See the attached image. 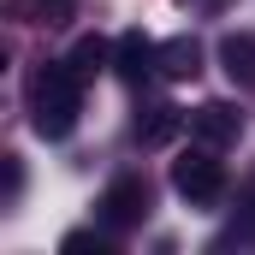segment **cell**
Returning a JSON list of instances; mask_svg holds the SVG:
<instances>
[{
	"label": "cell",
	"instance_id": "obj_5",
	"mask_svg": "<svg viewBox=\"0 0 255 255\" xmlns=\"http://www.w3.org/2000/svg\"><path fill=\"white\" fill-rule=\"evenodd\" d=\"M113 71L125 77V83H142V77H154L160 71V42H148L142 30H130L113 42Z\"/></svg>",
	"mask_w": 255,
	"mask_h": 255
},
{
	"label": "cell",
	"instance_id": "obj_7",
	"mask_svg": "<svg viewBox=\"0 0 255 255\" xmlns=\"http://www.w3.org/2000/svg\"><path fill=\"white\" fill-rule=\"evenodd\" d=\"M202 71V48H196V36H172V42H160V77H172V83H184Z\"/></svg>",
	"mask_w": 255,
	"mask_h": 255
},
{
	"label": "cell",
	"instance_id": "obj_8",
	"mask_svg": "<svg viewBox=\"0 0 255 255\" xmlns=\"http://www.w3.org/2000/svg\"><path fill=\"white\" fill-rule=\"evenodd\" d=\"M178 130H184V113L160 101V107H148V119H136V142H142V148H160V142H172Z\"/></svg>",
	"mask_w": 255,
	"mask_h": 255
},
{
	"label": "cell",
	"instance_id": "obj_9",
	"mask_svg": "<svg viewBox=\"0 0 255 255\" xmlns=\"http://www.w3.org/2000/svg\"><path fill=\"white\" fill-rule=\"evenodd\" d=\"M113 65V42H101V36H83L77 48H71V71L77 77H95V71H107Z\"/></svg>",
	"mask_w": 255,
	"mask_h": 255
},
{
	"label": "cell",
	"instance_id": "obj_11",
	"mask_svg": "<svg viewBox=\"0 0 255 255\" xmlns=\"http://www.w3.org/2000/svg\"><path fill=\"white\" fill-rule=\"evenodd\" d=\"M65 255H113V232H65V244H60Z\"/></svg>",
	"mask_w": 255,
	"mask_h": 255
},
{
	"label": "cell",
	"instance_id": "obj_2",
	"mask_svg": "<svg viewBox=\"0 0 255 255\" xmlns=\"http://www.w3.org/2000/svg\"><path fill=\"white\" fill-rule=\"evenodd\" d=\"M214 154H220V148H202V142H196L190 154L172 160V190L184 196L190 208H214V202L226 196V166H220Z\"/></svg>",
	"mask_w": 255,
	"mask_h": 255
},
{
	"label": "cell",
	"instance_id": "obj_12",
	"mask_svg": "<svg viewBox=\"0 0 255 255\" xmlns=\"http://www.w3.org/2000/svg\"><path fill=\"white\" fill-rule=\"evenodd\" d=\"M190 6L196 12H214V6H226V0H190Z\"/></svg>",
	"mask_w": 255,
	"mask_h": 255
},
{
	"label": "cell",
	"instance_id": "obj_10",
	"mask_svg": "<svg viewBox=\"0 0 255 255\" xmlns=\"http://www.w3.org/2000/svg\"><path fill=\"white\" fill-rule=\"evenodd\" d=\"M12 18H24V24H65L71 0H12Z\"/></svg>",
	"mask_w": 255,
	"mask_h": 255
},
{
	"label": "cell",
	"instance_id": "obj_1",
	"mask_svg": "<svg viewBox=\"0 0 255 255\" xmlns=\"http://www.w3.org/2000/svg\"><path fill=\"white\" fill-rule=\"evenodd\" d=\"M77 113H83V77L71 71V60H48L30 77V125L48 142H60V136H71Z\"/></svg>",
	"mask_w": 255,
	"mask_h": 255
},
{
	"label": "cell",
	"instance_id": "obj_4",
	"mask_svg": "<svg viewBox=\"0 0 255 255\" xmlns=\"http://www.w3.org/2000/svg\"><path fill=\"white\" fill-rule=\"evenodd\" d=\"M190 136L202 148H232V142L244 136V113H238L232 101H202L190 113Z\"/></svg>",
	"mask_w": 255,
	"mask_h": 255
},
{
	"label": "cell",
	"instance_id": "obj_6",
	"mask_svg": "<svg viewBox=\"0 0 255 255\" xmlns=\"http://www.w3.org/2000/svg\"><path fill=\"white\" fill-rule=\"evenodd\" d=\"M220 65H226L232 83L255 89V30H232V36L220 42Z\"/></svg>",
	"mask_w": 255,
	"mask_h": 255
},
{
	"label": "cell",
	"instance_id": "obj_3",
	"mask_svg": "<svg viewBox=\"0 0 255 255\" xmlns=\"http://www.w3.org/2000/svg\"><path fill=\"white\" fill-rule=\"evenodd\" d=\"M101 226L107 232H130V226H142L148 220V208H154V190H148V178L142 172H119L107 190H101Z\"/></svg>",
	"mask_w": 255,
	"mask_h": 255
}]
</instances>
